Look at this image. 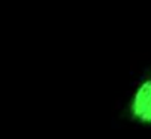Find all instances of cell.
Segmentation results:
<instances>
[{
    "label": "cell",
    "mask_w": 151,
    "mask_h": 139,
    "mask_svg": "<svg viewBox=\"0 0 151 139\" xmlns=\"http://www.w3.org/2000/svg\"><path fill=\"white\" fill-rule=\"evenodd\" d=\"M126 114L136 126L151 127V69L133 84L126 100Z\"/></svg>",
    "instance_id": "6da1fadb"
}]
</instances>
